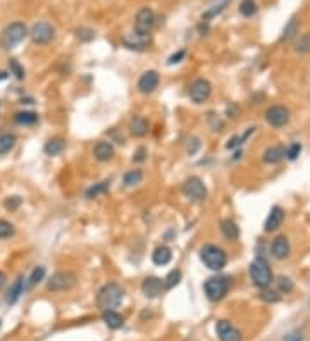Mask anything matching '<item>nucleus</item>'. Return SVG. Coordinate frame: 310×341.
<instances>
[{
	"instance_id": "obj_44",
	"label": "nucleus",
	"mask_w": 310,
	"mask_h": 341,
	"mask_svg": "<svg viewBox=\"0 0 310 341\" xmlns=\"http://www.w3.org/2000/svg\"><path fill=\"white\" fill-rule=\"evenodd\" d=\"M145 157H147V150H145L143 147H140V148L133 153V161H135V162H143V161H145Z\"/></svg>"
},
{
	"instance_id": "obj_37",
	"label": "nucleus",
	"mask_w": 310,
	"mask_h": 341,
	"mask_svg": "<svg viewBox=\"0 0 310 341\" xmlns=\"http://www.w3.org/2000/svg\"><path fill=\"white\" fill-rule=\"evenodd\" d=\"M21 205H22V198L19 195H11V197L4 200V207H6V211L9 212H16Z\"/></svg>"
},
{
	"instance_id": "obj_43",
	"label": "nucleus",
	"mask_w": 310,
	"mask_h": 341,
	"mask_svg": "<svg viewBox=\"0 0 310 341\" xmlns=\"http://www.w3.org/2000/svg\"><path fill=\"white\" fill-rule=\"evenodd\" d=\"M186 57V52L185 50H177L176 54H172V56L167 59V66H174V64H179L181 61Z\"/></svg>"
},
{
	"instance_id": "obj_24",
	"label": "nucleus",
	"mask_w": 310,
	"mask_h": 341,
	"mask_svg": "<svg viewBox=\"0 0 310 341\" xmlns=\"http://www.w3.org/2000/svg\"><path fill=\"white\" fill-rule=\"evenodd\" d=\"M22 292H24V279H22V276H19V277H17V279L14 281V283L11 284V288H9L6 302L9 303V305H14L17 300L21 298Z\"/></svg>"
},
{
	"instance_id": "obj_34",
	"label": "nucleus",
	"mask_w": 310,
	"mask_h": 341,
	"mask_svg": "<svg viewBox=\"0 0 310 341\" xmlns=\"http://www.w3.org/2000/svg\"><path fill=\"white\" fill-rule=\"evenodd\" d=\"M109 190V181H102V183H97V185H93L92 188H88L86 190V198H97L98 195H102V193H106Z\"/></svg>"
},
{
	"instance_id": "obj_20",
	"label": "nucleus",
	"mask_w": 310,
	"mask_h": 341,
	"mask_svg": "<svg viewBox=\"0 0 310 341\" xmlns=\"http://www.w3.org/2000/svg\"><path fill=\"white\" fill-rule=\"evenodd\" d=\"M130 133L135 138H143L148 135V121L143 116H133L130 121Z\"/></svg>"
},
{
	"instance_id": "obj_41",
	"label": "nucleus",
	"mask_w": 310,
	"mask_h": 341,
	"mask_svg": "<svg viewBox=\"0 0 310 341\" xmlns=\"http://www.w3.org/2000/svg\"><path fill=\"white\" fill-rule=\"evenodd\" d=\"M295 50H296V52H300V54L310 52V35H303L302 38H300L298 42H296Z\"/></svg>"
},
{
	"instance_id": "obj_1",
	"label": "nucleus",
	"mask_w": 310,
	"mask_h": 341,
	"mask_svg": "<svg viewBox=\"0 0 310 341\" xmlns=\"http://www.w3.org/2000/svg\"><path fill=\"white\" fill-rule=\"evenodd\" d=\"M124 298V290L117 283H107L98 290L97 295V305L100 310H114L122 303Z\"/></svg>"
},
{
	"instance_id": "obj_22",
	"label": "nucleus",
	"mask_w": 310,
	"mask_h": 341,
	"mask_svg": "<svg viewBox=\"0 0 310 341\" xmlns=\"http://www.w3.org/2000/svg\"><path fill=\"white\" fill-rule=\"evenodd\" d=\"M45 153H47L48 157H56V155H61V153L66 150V140L61 138V136H54V138H50L47 143H45Z\"/></svg>"
},
{
	"instance_id": "obj_39",
	"label": "nucleus",
	"mask_w": 310,
	"mask_h": 341,
	"mask_svg": "<svg viewBox=\"0 0 310 341\" xmlns=\"http://www.w3.org/2000/svg\"><path fill=\"white\" fill-rule=\"evenodd\" d=\"M14 233H16V229L11 222L6 219H0V240L11 238V236H14Z\"/></svg>"
},
{
	"instance_id": "obj_45",
	"label": "nucleus",
	"mask_w": 310,
	"mask_h": 341,
	"mask_svg": "<svg viewBox=\"0 0 310 341\" xmlns=\"http://www.w3.org/2000/svg\"><path fill=\"white\" fill-rule=\"evenodd\" d=\"M191 143H193V145H191V148H188V153H190V155H193V153L197 152L198 147H200L198 138H191Z\"/></svg>"
},
{
	"instance_id": "obj_9",
	"label": "nucleus",
	"mask_w": 310,
	"mask_h": 341,
	"mask_svg": "<svg viewBox=\"0 0 310 341\" xmlns=\"http://www.w3.org/2000/svg\"><path fill=\"white\" fill-rule=\"evenodd\" d=\"M291 119L290 109L285 106H272L266 111V121L272 128H282L286 126Z\"/></svg>"
},
{
	"instance_id": "obj_49",
	"label": "nucleus",
	"mask_w": 310,
	"mask_h": 341,
	"mask_svg": "<svg viewBox=\"0 0 310 341\" xmlns=\"http://www.w3.org/2000/svg\"><path fill=\"white\" fill-rule=\"evenodd\" d=\"M0 327H2V321H0Z\"/></svg>"
},
{
	"instance_id": "obj_25",
	"label": "nucleus",
	"mask_w": 310,
	"mask_h": 341,
	"mask_svg": "<svg viewBox=\"0 0 310 341\" xmlns=\"http://www.w3.org/2000/svg\"><path fill=\"white\" fill-rule=\"evenodd\" d=\"M282 159H285V148L279 147V145H274V147H269L262 155V161L272 166V164H279Z\"/></svg>"
},
{
	"instance_id": "obj_17",
	"label": "nucleus",
	"mask_w": 310,
	"mask_h": 341,
	"mask_svg": "<svg viewBox=\"0 0 310 341\" xmlns=\"http://www.w3.org/2000/svg\"><path fill=\"white\" fill-rule=\"evenodd\" d=\"M282 221H285V211L279 205H274L269 212L266 224H264V231L266 233H272V231H277L282 226Z\"/></svg>"
},
{
	"instance_id": "obj_2",
	"label": "nucleus",
	"mask_w": 310,
	"mask_h": 341,
	"mask_svg": "<svg viewBox=\"0 0 310 341\" xmlns=\"http://www.w3.org/2000/svg\"><path fill=\"white\" fill-rule=\"evenodd\" d=\"M200 260L211 271H222L227 264V253L217 245H203L200 248Z\"/></svg>"
},
{
	"instance_id": "obj_5",
	"label": "nucleus",
	"mask_w": 310,
	"mask_h": 341,
	"mask_svg": "<svg viewBox=\"0 0 310 341\" xmlns=\"http://www.w3.org/2000/svg\"><path fill=\"white\" fill-rule=\"evenodd\" d=\"M229 286H231L229 277L214 276L205 281L203 290H205V295H207L209 300H212V302H221V300L227 295V292H229Z\"/></svg>"
},
{
	"instance_id": "obj_28",
	"label": "nucleus",
	"mask_w": 310,
	"mask_h": 341,
	"mask_svg": "<svg viewBox=\"0 0 310 341\" xmlns=\"http://www.w3.org/2000/svg\"><path fill=\"white\" fill-rule=\"evenodd\" d=\"M14 119L17 124L21 126H33L38 122V114L36 112H30V111H21L14 116Z\"/></svg>"
},
{
	"instance_id": "obj_27",
	"label": "nucleus",
	"mask_w": 310,
	"mask_h": 341,
	"mask_svg": "<svg viewBox=\"0 0 310 341\" xmlns=\"http://www.w3.org/2000/svg\"><path fill=\"white\" fill-rule=\"evenodd\" d=\"M45 274H47V269H45L43 266L35 267V269L31 271L30 277H28V283L24 284V292H28V290L35 288V286L38 284V283H42V281H43V277H45Z\"/></svg>"
},
{
	"instance_id": "obj_16",
	"label": "nucleus",
	"mask_w": 310,
	"mask_h": 341,
	"mask_svg": "<svg viewBox=\"0 0 310 341\" xmlns=\"http://www.w3.org/2000/svg\"><path fill=\"white\" fill-rule=\"evenodd\" d=\"M229 4H231V0H209L207 7H205L202 12V21H205V22L212 21L214 17L222 14Z\"/></svg>"
},
{
	"instance_id": "obj_14",
	"label": "nucleus",
	"mask_w": 310,
	"mask_h": 341,
	"mask_svg": "<svg viewBox=\"0 0 310 341\" xmlns=\"http://www.w3.org/2000/svg\"><path fill=\"white\" fill-rule=\"evenodd\" d=\"M164 279L157 276H148L143 279V283H141V292L147 298H157L161 297L162 292H164Z\"/></svg>"
},
{
	"instance_id": "obj_32",
	"label": "nucleus",
	"mask_w": 310,
	"mask_h": 341,
	"mask_svg": "<svg viewBox=\"0 0 310 341\" xmlns=\"http://www.w3.org/2000/svg\"><path fill=\"white\" fill-rule=\"evenodd\" d=\"M257 2L255 0H241L240 4V14L245 17H252L257 12Z\"/></svg>"
},
{
	"instance_id": "obj_30",
	"label": "nucleus",
	"mask_w": 310,
	"mask_h": 341,
	"mask_svg": "<svg viewBox=\"0 0 310 341\" xmlns=\"http://www.w3.org/2000/svg\"><path fill=\"white\" fill-rule=\"evenodd\" d=\"M298 28H300V19L298 17H291L290 22L285 26V30H282V36H281L282 42H285V40L288 42V40L293 38V36L298 33Z\"/></svg>"
},
{
	"instance_id": "obj_31",
	"label": "nucleus",
	"mask_w": 310,
	"mask_h": 341,
	"mask_svg": "<svg viewBox=\"0 0 310 341\" xmlns=\"http://www.w3.org/2000/svg\"><path fill=\"white\" fill-rule=\"evenodd\" d=\"M122 181H124V186H136V185H140L141 181H143V171H141V169L127 171L124 174V178H122Z\"/></svg>"
},
{
	"instance_id": "obj_11",
	"label": "nucleus",
	"mask_w": 310,
	"mask_h": 341,
	"mask_svg": "<svg viewBox=\"0 0 310 341\" xmlns=\"http://www.w3.org/2000/svg\"><path fill=\"white\" fill-rule=\"evenodd\" d=\"M155 24V14L152 9L143 7L138 11V14L135 17V31L140 35H150Z\"/></svg>"
},
{
	"instance_id": "obj_12",
	"label": "nucleus",
	"mask_w": 310,
	"mask_h": 341,
	"mask_svg": "<svg viewBox=\"0 0 310 341\" xmlns=\"http://www.w3.org/2000/svg\"><path fill=\"white\" fill-rule=\"evenodd\" d=\"M216 333L221 341H243V334L238 327H235L229 321H217Z\"/></svg>"
},
{
	"instance_id": "obj_23",
	"label": "nucleus",
	"mask_w": 310,
	"mask_h": 341,
	"mask_svg": "<svg viewBox=\"0 0 310 341\" xmlns=\"http://www.w3.org/2000/svg\"><path fill=\"white\" fill-rule=\"evenodd\" d=\"M172 260V250L169 247H166V245H161V247H157L153 250L152 253V262L155 266H167Z\"/></svg>"
},
{
	"instance_id": "obj_3",
	"label": "nucleus",
	"mask_w": 310,
	"mask_h": 341,
	"mask_svg": "<svg viewBox=\"0 0 310 341\" xmlns=\"http://www.w3.org/2000/svg\"><path fill=\"white\" fill-rule=\"evenodd\" d=\"M250 279H252V283L261 290L271 286L274 276H272L271 266H269V262L266 258L257 257L252 264H250Z\"/></svg>"
},
{
	"instance_id": "obj_40",
	"label": "nucleus",
	"mask_w": 310,
	"mask_h": 341,
	"mask_svg": "<svg viewBox=\"0 0 310 341\" xmlns=\"http://www.w3.org/2000/svg\"><path fill=\"white\" fill-rule=\"evenodd\" d=\"M261 298L264 300V302L276 303V302H279V300H281V295H279V292H277V290H267V288H264Z\"/></svg>"
},
{
	"instance_id": "obj_21",
	"label": "nucleus",
	"mask_w": 310,
	"mask_h": 341,
	"mask_svg": "<svg viewBox=\"0 0 310 341\" xmlns=\"http://www.w3.org/2000/svg\"><path fill=\"white\" fill-rule=\"evenodd\" d=\"M219 227H221V233L226 240L229 242H236L240 238V227L235 221L231 219H222L219 222Z\"/></svg>"
},
{
	"instance_id": "obj_19",
	"label": "nucleus",
	"mask_w": 310,
	"mask_h": 341,
	"mask_svg": "<svg viewBox=\"0 0 310 341\" xmlns=\"http://www.w3.org/2000/svg\"><path fill=\"white\" fill-rule=\"evenodd\" d=\"M93 155L98 162H109L116 155V148L111 142H98L93 148Z\"/></svg>"
},
{
	"instance_id": "obj_29",
	"label": "nucleus",
	"mask_w": 310,
	"mask_h": 341,
	"mask_svg": "<svg viewBox=\"0 0 310 341\" xmlns=\"http://www.w3.org/2000/svg\"><path fill=\"white\" fill-rule=\"evenodd\" d=\"M16 145V135L12 133H2L0 135V155H6L11 152Z\"/></svg>"
},
{
	"instance_id": "obj_4",
	"label": "nucleus",
	"mask_w": 310,
	"mask_h": 341,
	"mask_svg": "<svg viewBox=\"0 0 310 341\" xmlns=\"http://www.w3.org/2000/svg\"><path fill=\"white\" fill-rule=\"evenodd\" d=\"M28 36V28H26L24 22H11L6 30L2 31L0 35V47L4 50H12L14 47H17L22 40Z\"/></svg>"
},
{
	"instance_id": "obj_38",
	"label": "nucleus",
	"mask_w": 310,
	"mask_h": 341,
	"mask_svg": "<svg viewBox=\"0 0 310 341\" xmlns=\"http://www.w3.org/2000/svg\"><path fill=\"white\" fill-rule=\"evenodd\" d=\"M300 153H302V143L298 142L291 143L288 148H285V157L288 159V161H296V159L300 157Z\"/></svg>"
},
{
	"instance_id": "obj_18",
	"label": "nucleus",
	"mask_w": 310,
	"mask_h": 341,
	"mask_svg": "<svg viewBox=\"0 0 310 341\" xmlns=\"http://www.w3.org/2000/svg\"><path fill=\"white\" fill-rule=\"evenodd\" d=\"M291 247H290V240L286 236H277L274 242L271 243V253L272 257L277 258V260H282L290 255Z\"/></svg>"
},
{
	"instance_id": "obj_15",
	"label": "nucleus",
	"mask_w": 310,
	"mask_h": 341,
	"mask_svg": "<svg viewBox=\"0 0 310 341\" xmlns=\"http://www.w3.org/2000/svg\"><path fill=\"white\" fill-rule=\"evenodd\" d=\"M122 43L130 50H147L150 45V35H140L133 31V33H127L122 38Z\"/></svg>"
},
{
	"instance_id": "obj_36",
	"label": "nucleus",
	"mask_w": 310,
	"mask_h": 341,
	"mask_svg": "<svg viewBox=\"0 0 310 341\" xmlns=\"http://www.w3.org/2000/svg\"><path fill=\"white\" fill-rule=\"evenodd\" d=\"M276 283H277V292H279V293L288 295V293L293 292V281H291L290 277L281 276V277H277Z\"/></svg>"
},
{
	"instance_id": "obj_13",
	"label": "nucleus",
	"mask_w": 310,
	"mask_h": 341,
	"mask_svg": "<svg viewBox=\"0 0 310 341\" xmlns=\"http://www.w3.org/2000/svg\"><path fill=\"white\" fill-rule=\"evenodd\" d=\"M159 83H161V74H159L157 71H153V69L145 71L138 80V90H140V93L148 95L159 88Z\"/></svg>"
},
{
	"instance_id": "obj_10",
	"label": "nucleus",
	"mask_w": 310,
	"mask_h": 341,
	"mask_svg": "<svg viewBox=\"0 0 310 341\" xmlns=\"http://www.w3.org/2000/svg\"><path fill=\"white\" fill-rule=\"evenodd\" d=\"M31 36V40H33V43L36 45H47L54 40V36H56V30H54L52 24H48V22L45 21H40L33 24V28L28 33Z\"/></svg>"
},
{
	"instance_id": "obj_35",
	"label": "nucleus",
	"mask_w": 310,
	"mask_h": 341,
	"mask_svg": "<svg viewBox=\"0 0 310 341\" xmlns=\"http://www.w3.org/2000/svg\"><path fill=\"white\" fill-rule=\"evenodd\" d=\"M179 281H181V271L179 269L171 271L169 274L164 277V288H166V290L174 288V286L179 284Z\"/></svg>"
},
{
	"instance_id": "obj_8",
	"label": "nucleus",
	"mask_w": 310,
	"mask_h": 341,
	"mask_svg": "<svg viewBox=\"0 0 310 341\" xmlns=\"http://www.w3.org/2000/svg\"><path fill=\"white\" fill-rule=\"evenodd\" d=\"M76 274L71 271H59L56 274H52V277L48 279L47 283V290L48 292H67V290H71L72 286L76 284Z\"/></svg>"
},
{
	"instance_id": "obj_46",
	"label": "nucleus",
	"mask_w": 310,
	"mask_h": 341,
	"mask_svg": "<svg viewBox=\"0 0 310 341\" xmlns=\"http://www.w3.org/2000/svg\"><path fill=\"white\" fill-rule=\"evenodd\" d=\"M303 338H302V334L300 333H291V334H288L285 338V341H302Z\"/></svg>"
},
{
	"instance_id": "obj_6",
	"label": "nucleus",
	"mask_w": 310,
	"mask_h": 341,
	"mask_svg": "<svg viewBox=\"0 0 310 341\" xmlns=\"http://www.w3.org/2000/svg\"><path fill=\"white\" fill-rule=\"evenodd\" d=\"M181 190H183L185 197L190 198L191 202H203L207 198V186H205L203 179H200L198 176H190L183 183V186H181Z\"/></svg>"
},
{
	"instance_id": "obj_42",
	"label": "nucleus",
	"mask_w": 310,
	"mask_h": 341,
	"mask_svg": "<svg viewBox=\"0 0 310 341\" xmlns=\"http://www.w3.org/2000/svg\"><path fill=\"white\" fill-rule=\"evenodd\" d=\"M76 38L81 42H92L95 38V33L90 28H77L76 30Z\"/></svg>"
},
{
	"instance_id": "obj_47",
	"label": "nucleus",
	"mask_w": 310,
	"mask_h": 341,
	"mask_svg": "<svg viewBox=\"0 0 310 341\" xmlns=\"http://www.w3.org/2000/svg\"><path fill=\"white\" fill-rule=\"evenodd\" d=\"M6 284H7V276H6V272L4 271H0V290H2Z\"/></svg>"
},
{
	"instance_id": "obj_48",
	"label": "nucleus",
	"mask_w": 310,
	"mask_h": 341,
	"mask_svg": "<svg viewBox=\"0 0 310 341\" xmlns=\"http://www.w3.org/2000/svg\"><path fill=\"white\" fill-rule=\"evenodd\" d=\"M7 78V72H0V80H6Z\"/></svg>"
},
{
	"instance_id": "obj_26",
	"label": "nucleus",
	"mask_w": 310,
	"mask_h": 341,
	"mask_svg": "<svg viewBox=\"0 0 310 341\" xmlns=\"http://www.w3.org/2000/svg\"><path fill=\"white\" fill-rule=\"evenodd\" d=\"M102 321L106 322L107 327H111V329H121L122 324H124L122 316L121 313H117L116 310H104L102 312Z\"/></svg>"
},
{
	"instance_id": "obj_33",
	"label": "nucleus",
	"mask_w": 310,
	"mask_h": 341,
	"mask_svg": "<svg viewBox=\"0 0 310 341\" xmlns=\"http://www.w3.org/2000/svg\"><path fill=\"white\" fill-rule=\"evenodd\" d=\"M9 71H11V74L14 76L16 80H24L26 72H24V67L19 64V61L17 59H9Z\"/></svg>"
},
{
	"instance_id": "obj_7",
	"label": "nucleus",
	"mask_w": 310,
	"mask_h": 341,
	"mask_svg": "<svg viewBox=\"0 0 310 341\" xmlns=\"http://www.w3.org/2000/svg\"><path fill=\"white\" fill-rule=\"evenodd\" d=\"M212 95V85L209 80L197 78L193 80L188 86V97L193 103H203L211 98Z\"/></svg>"
}]
</instances>
